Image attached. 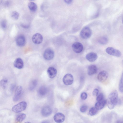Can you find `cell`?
<instances>
[{"label":"cell","instance_id":"cell-28","mask_svg":"<svg viewBox=\"0 0 123 123\" xmlns=\"http://www.w3.org/2000/svg\"><path fill=\"white\" fill-rule=\"evenodd\" d=\"M12 17L14 19L17 20L19 17V14L17 11H14L12 13Z\"/></svg>","mask_w":123,"mask_h":123},{"label":"cell","instance_id":"cell-8","mask_svg":"<svg viewBox=\"0 0 123 123\" xmlns=\"http://www.w3.org/2000/svg\"><path fill=\"white\" fill-rule=\"evenodd\" d=\"M54 119L56 123H61L64 121L65 119V116L62 113L58 112L54 115Z\"/></svg>","mask_w":123,"mask_h":123},{"label":"cell","instance_id":"cell-25","mask_svg":"<svg viewBox=\"0 0 123 123\" xmlns=\"http://www.w3.org/2000/svg\"><path fill=\"white\" fill-rule=\"evenodd\" d=\"M37 84V80H35L33 81L30 84L29 87V89L31 90H34L36 87Z\"/></svg>","mask_w":123,"mask_h":123},{"label":"cell","instance_id":"cell-30","mask_svg":"<svg viewBox=\"0 0 123 123\" xmlns=\"http://www.w3.org/2000/svg\"><path fill=\"white\" fill-rule=\"evenodd\" d=\"M87 109V106L86 105H84L81 107L80 108V111L82 112H84L86 111Z\"/></svg>","mask_w":123,"mask_h":123},{"label":"cell","instance_id":"cell-35","mask_svg":"<svg viewBox=\"0 0 123 123\" xmlns=\"http://www.w3.org/2000/svg\"><path fill=\"white\" fill-rule=\"evenodd\" d=\"M41 123H49V122L47 121H45Z\"/></svg>","mask_w":123,"mask_h":123},{"label":"cell","instance_id":"cell-13","mask_svg":"<svg viewBox=\"0 0 123 123\" xmlns=\"http://www.w3.org/2000/svg\"><path fill=\"white\" fill-rule=\"evenodd\" d=\"M98 55L95 53L90 52L86 56V59L90 62H93L95 61L98 58Z\"/></svg>","mask_w":123,"mask_h":123},{"label":"cell","instance_id":"cell-22","mask_svg":"<svg viewBox=\"0 0 123 123\" xmlns=\"http://www.w3.org/2000/svg\"><path fill=\"white\" fill-rule=\"evenodd\" d=\"M8 80L7 79L5 78L0 81V85L3 89H6L8 83Z\"/></svg>","mask_w":123,"mask_h":123},{"label":"cell","instance_id":"cell-11","mask_svg":"<svg viewBox=\"0 0 123 123\" xmlns=\"http://www.w3.org/2000/svg\"><path fill=\"white\" fill-rule=\"evenodd\" d=\"M43 39L42 35L39 33L34 34L32 38L33 42L36 44H39L41 43L43 41Z\"/></svg>","mask_w":123,"mask_h":123},{"label":"cell","instance_id":"cell-21","mask_svg":"<svg viewBox=\"0 0 123 123\" xmlns=\"http://www.w3.org/2000/svg\"><path fill=\"white\" fill-rule=\"evenodd\" d=\"M47 92L46 88L45 86H42L39 89L38 93L41 96H44L45 95Z\"/></svg>","mask_w":123,"mask_h":123},{"label":"cell","instance_id":"cell-23","mask_svg":"<svg viewBox=\"0 0 123 123\" xmlns=\"http://www.w3.org/2000/svg\"><path fill=\"white\" fill-rule=\"evenodd\" d=\"M108 42L107 38L105 37H102L100 38L98 40L99 43L102 45H105Z\"/></svg>","mask_w":123,"mask_h":123},{"label":"cell","instance_id":"cell-24","mask_svg":"<svg viewBox=\"0 0 123 123\" xmlns=\"http://www.w3.org/2000/svg\"><path fill=\"white\" fill-rule=\"evenodd\" d=\"M98 111L95 107H92L89 110V114L91 116L95 115L97 113Z\"/></svg>","mask_w":123,"mask_h":123},{"label":"cell","instance_id":"cell-7","mask_svg":"<svg viewBox=\"0 0 123 123\" xmlns=\"http://www.w3.org/2000/svg\"><path fill=\"white\" fill-rule=\"evenodd\" d=\"M74 81L73 76L70 74H67L65 75L63 79V81L64 84L67 85H69L72 84Z\"/></svg>","mask_w":123,"mask_h":123},{"label":"cell","instance_id":"cell-2","mask_svg":"<svg viewBox=\"0 0 123 123\" xmlns=\"http://www.w3.org/2000/svg\"><path fill=\"white\" fill-rule=\"evenodd\" d=\"M27 106V104L25 101L21 102L14 106L12 109V111L16 113H19L25 110Z\"/></svg>","mask_w":123,"mask_h":123},{"label":"cell","instance_id":"cell-36","mask_svg":"<svg viewBox=\"0 0 123 123\" xmlns=\"http://www.w3.org/2000/svg\"><path fill=\"white\" fill-rule=\"evenodd\" d=\"M24 123H31L29 122H25Z\"/></svg>","mask_w":123,"mask_h":123},{"label":"cell","instance_id":"cell-17","mask_svg":"<svg viewBox=\"0 0 123 123\" xmlns=\"http://www.w3.org/2000/svg\"><path fill=\"white\" fill-rule=\"evenodd\" d=\"M97 68L95 66L90 65L89 66L88 68V74L89 76H92L97 73Z\"/></svg>","mask_w":123,"mask_h":123},{"label":"cell","instance_id":"cell-26","mask_svg":"<svg viewBox=\"0 0 123 123\" xmlns=\"http://www.w3.org/2000/svg\"><path fill=\"white\" fill-rule=\"evenodd\" d=\"M123 75L121 79L119 86V90L121 93L123 92Z\"/></svg>","mask_w":123,"mask_h":123},{"label":"cell","instance_id":"cell-15","mask_svg":"<svg viewBox=\"0 0 123 123\" xmlns=\"http://www.w3.org/2000/svg\"><path fill=\"white\" fill-rule=\"evenodd\" d=\"M14 65L15 67L18 69H22L24 66L23 62L21 58H18L14 61Z\"/></svg>","mask_w":123,"mask_h":123},{"label":"cell","instance_id":"cell-20","mask_svg":"<svg viewBox=\"0 0 123 123\" xmlns=\"http://www.w3.org/2000/svg\"><path fill=\"white\" fill-rule=\"evenodd\" d=\"M26 117V114L22 113L18 114L16 118V122L21 123L25 119Z\"/></svg>","mask_w":123,"mask_h":123},{"label":"cell","instance_id":"cell-32","mask_svg":"<svg viewBox=\"0 0 123 123\" xmlns=\"http://www.w3.org/2000/svg\"><path fill=\"white\" fill-rule=\"evenodd\" d=\"M1 26L3 28H5L7 26V22L5 21H3L1 23Z\"/></svg>","mask_w":123,"mask_h":123},{"label":"cell","instance_id":"cell-3","mask_svg":"<svg viewBox=\"0 0 123 123\" xmlns=\"http://www.w3.org/2000/svg\"><path fill=\"white\" fill-rule=\"evenodd\" d=\"M92 34L90 29L88 27H85L83 28L80 33V36L81 38L84 39L90 38Z\"/></svg>","mask_w":123,"mask_h":123},{"label":"cell","instance_id":"cell-33","mask_svg":"<svg viewBox=\"0 0 123 123\" xmlns=\"http://www.w3.org/2000/svg\"><path fill=\"white\" fill-rule=\"evenodd\" d=\"M67 4H71L72 2L73 1L71 0H65L64 1Z\"/></svg>","mask_w":123,"mask_h":123},{"label":"cell","instance_id":"cell-31","mask_svg":"<svg viewBox=\"0 0 123 123\" xmlns=\"http://www.w3.org/2000/svg\"><path fill=\"white\" fill-rule=\"evenodd\" d=\"M99 93V90L97 89H95L93 92V95L94 96H97Z\"/></svg>","mask_w":123,"mask_h":123},{"label":"cell","instance_id":"cell-10","mask_svg":"<svg viewBox=\"0 0 123 123\" xmlns=\"http://www.w3.org/2000/svg\"><path fill=\"white\" fill-rule=\"evenodd\" d=\"M108 77V74L105 71H103L100 72L97 76V79L101 82H104L107 80Z\"/></svg>","mask_w":123,"mask_h":123},{"label":"cell","instance_id":"cell-1","mask_svg":"<svg viewBox=\"0 0 123 123\" xmlns=\"http://www.w3.org/2000/svg\"><path fill=\"white\" fill-rule=\"evenodd\" d=\"M118 93L116 90L112 91L108 96L106 103L108 108L113 109L117 103L118 101Z\"/></svg>","mask_w":123,"mask_h":123},{"label":"cell","instance_id":"cell-6","mask_svg":"<svg viewBox=\"0 0 123 123\" xmlns=\"http://www.w3.org/2000/svg\"><path fill=\"white\" fill-rule=\"evenodd\" d=\"M72 48L74 51L78 53L82 52L84 49L82 44L79 42H76L74 43L72 45Z\"/></svg>","mask_w":123,"mask_h":123},{"label":"cell","instance_id":"cell-19","mask_svg":"<svg viewBox=\"0 0 123 123\" xmlns=\"http://www.w3.org/2000/svg\"><path fill=\"white\" fill-rule=\"evenodd\" d=\"M28 6L30 10L32 11L35 12L37 10V6L34 2H29L28 4Z\"/></svg>","mask_w":123,"mask_h":123},{"label":"cell","instance_id":"cell-27","mask_svg":"<svg viewBox=\"0 0 123 123\" xmlns=\"http://www.w3.org/2000/svg\"><path fill=\"white\" fill-rule=\"evenodd\" d=\"M104 96L103 94L101 93L97 95L96 100L98 101H101L104 99Z\"/></svg>","mask_w":123,"mask_h":123},{"label":"cell","instance_id":"cell-9","mask_svg":"<svg viewBox=\"0 0 123 123\" xmlns=\"http://www.w3.org/2000/svg\"><path fill=\"white\" fill-rule=\"evenodd\" d=\"M22 88L21 86H19L16 88L13 99L14 101L17 102L19 100L22 93Z\"/></svg>","mask_w":123,"mask_h":123},{"label":"cell","instance_id":"cell-16","mask_svg":"<svg viewBox=\"0 0 123 123\" xmlns=\"http://www.w3.org/2000/svg\"><path fill=\"white\" fill-rule=\"evenodd\" d=\"M47 73L49 78L52 79L56 76L57 73L56 70L53 67L49 68L47 70Z\"/></svg>","mask_w":123,"mask_h":123},{"label":"cell","instance_id":"cell-14","mask_svg":"<svg viewBox=\"0 0 123 123\" xmlns=\"http://www.w3.org/2000/svg\"><path fill=\"white\" fill-rule=\"evenodd\" d=\"M52 112L51 108L48 106L44 107L42 109L41 113L42 115L44 117H47L50 116Z\"/></svg>","mask_w":123,"mask_h":123},{"label":"cell","instance_id":"cell-29","mask_svg":"<svg viewBox=\"0 0 123 123\" xmlns=\"http://www.w3.org/2000/svg\"><path fill=\"white\" fill-rule=\"evenodd\" d=\"M88 95L87 93L85 92L82 93L81 94V97L83 100H86L87 97Z\"/></svg>","mask_w":123,"mask_h":123},{"label":"cell","instance_id":"cell-12","mask_svg":"<svg viewBox=\"0 0 123 123\" xmlns=\"http://www.w3.org/2000/svg\"><path fill=\"white\" fill-rule=\"evenodd\" d=\"M16 42L17 45L20 47L23 46L26 44V39L24 36L22 35L19 36L17 38Z\"/></svg>","mask_w":123,"mask_h":123},{"label":"cell","instance_id":"cell-4","mask_svg":"<svg viewBox=\"0 0 123 123\" xmlns=\"http://www.w3.org/2000/svg\"><path fill=\"white\" fill-rule=\"evenodd\" d=\"M106 52L108 54L117 57H119L121 55L120 52L118 50L112 47H108L106 50Z\"/></svg>","mask_w":123,"mask_h":123},{"label":"cell","instance_id":"cell-34","mask_svg":"<svg viewBox=\"0 0 123 123\" xmlns=\"http://www.w3.org/2000/svg\"><path fill=\"white\" fill-rule=\"evenodd\" d=\"M115 123H123V122L120 120H118Z\"/></svg>","mask_w":123,"mask_h":123},{"label":"cell","instance_id":"cell-5","mask_svg":"<svg viewBox=\"0 0 123 123\" xmlns=\"http://www.w3.org/2000/svg\"><path fill=\"white\" fill-rule=\"evenodd\" d=\"M54 56V51L50 49H46L43 55L44 58L47 60H50L53 59Z\"/></svg>","mask_w":123,"mask_h":123},{"label":"cell","instance_id":"cell-18","mask_svg":"<svg viewBox=\"0 0 123 123\" xmlns=\"http://www.w3.org/2000/svg\"><path fill=\"white\" fill-rule=\"evenodd\" d=\"M106 103V100L103 99L102 101H98L95 104V107L98 110L102 109Z\"/></svg>","mask_w":123,"mask_h":123}]
</instances>
